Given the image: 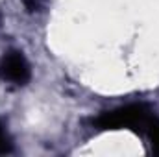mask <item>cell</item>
I'll use <instances>...</instances> for the list:
<instances>
[{
    "instance_id": "1",
    "label": "cell",
    "mask_w": 159,
    "mask_h": 157,
    "mask_svg": "<svg viewBox=\"0 0 159 157\" xmlns=\"http://www.w3.org/2000/svg\"><path fill=\"white\" fill-rule=\"evenodd\" d=\"M152 117H154V113L146 105L133 104V105L119 107L115 111L102 113L94 120V126L98 129H124L126 128V129H133V131L144 135L146 124Z\"/></svg>"
},
{
    "instance_id": "4",
    "label": "cell",
    "mask_w": 159,
    "mask_h": 157,
    "mask_svg": "<svg viewBox=\"0 0 159 157\" xmlns=\"http://www.w3.org/2000/svg\"><path fill=\"white\" fill-rule=\"evenodd\" d=\"M11 141H9V137H7V133L4 131V126H2V122H0V155H4V154H9L11 152Z\"/></svg>"
},
{
    "instance_id": "2",
    "label": "cell",
    "mask_w": 159,
    "mask_h": 157,
    "mask_svg": "<svg viewBox=\"0 0 159 157\" xmlns=\"http://www.w3.org/2000/svg\"><path fill=\"white\" fill-rule=\"evenodd\" d=\"M0 74H2L4 79H7L11 83L24 85V83L30 81L32 70H30V65H28L26 57L22 56V52L11 50L0 61Z\"/></svg>"
},
{
    "instance_id": "3",
    "label": "cell",
    "mask_w": 159,
    "mask_h": 157,
    "mask_svg": "<svg viewBox=\"0 0 159 157\" xmlns=\"http://www.w3.org/2000/svg\"><path fill=\"white\" fill-rule=\"evenodd\" d=\"M144 135L150 139V146H152V152L159 155V118L152 117L146 124V129H144Z\"/></svg>"
}]
</instances>
